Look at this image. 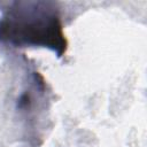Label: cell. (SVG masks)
<instances>
[{"label": "cell", "instance_id": "1", "mask_svg": "<svg viewBox=\"0 0 147 147\" xmlns=\"http://www.w3.org/2000/svg\"><path fill=\"white\" fill-rule=\"evenodd\" d=\"M0 41L15 47H44L61 57L67 51L59 7L52 1H14L0 17Z\"/></svg>", "mask_w": 147, "mask_h": 147}]
</instances>
